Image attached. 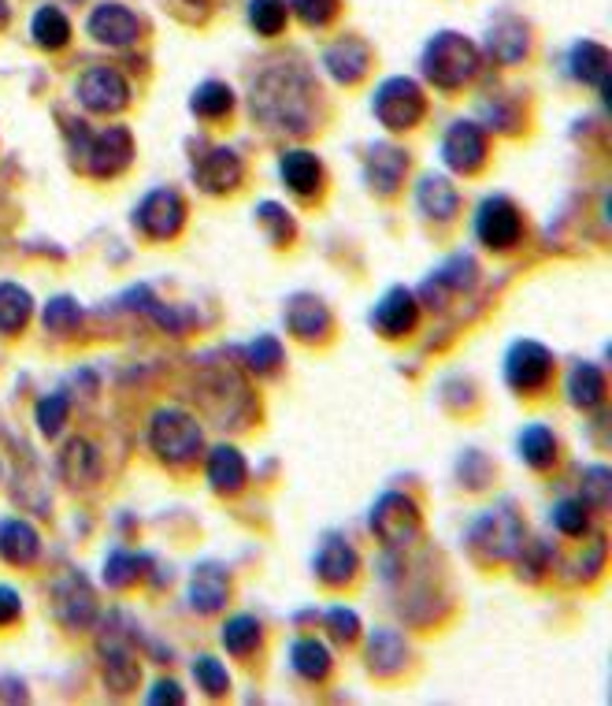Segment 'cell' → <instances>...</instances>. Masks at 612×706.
Here are the masks:
<instances>
[{"label":"cell","mask_w":612,"mask_h":706,"mask_svg":"<svg viewBox=\"0 0 612 706\" xmlns=\"http://www.w3.org/2000/svg\"><path fill=\"white\" fill-rule=\"evenodd\" d=\"M249 108L264 127L305 135L316 127V82L300 63L275 60L253 79Z\"/></svg>","instance_id":"cell-1"},{"label":"cell","mask_w":612,"mask_h":706,"mask_svg":"<svg viewBox=\"0 0 612 706\" xmlns=\"http://www.w3.org/2000/svg\"><path fill=\"white\" fill-rule=\"evenodd\" d=\"M67 146H71L78 168L93 179H116L134 164V135L119 124L97 130V135L86 124H67Z\"/></svg>","instance_id":"cell-2"},{"label":"cell","mask_w":612,"mask_h":706,"mask_svg":"<svg viewBox=\"0 0 612 706\" xmlns=\"http://www.w3.org/2000/svg\"><path fill=\"white\" fill-rule=\"evenodd\" d=\"M423 79H427L434 90H461L464 82H472V75L478 71V49L456 30H442L434 35L427 46H423Z\"/></svg>","instance_id":"cell-3"},{"label":"cell","mask_w":612,"mask_h":706,"mask_svg":"<svg viewBox=\"0 0 612 706\" xmlns=\"http://www.w3.org/2000/svg\"><path fill=\"white\" fill-rule=\"evenodd\" d=\"M149 447L152 454L171 469H189L197 465V458L205 454V432H200L197 416L186 410H156L149 421Z\"/></svg>","instance_id":"cell-4"},{"label":"cell","mask_w":612,"mask_h":706,"mask_svg":"<svg viewBox=\"0 0 612 706\" xmlns=\"http://www.w3.org/2000/svg\"><path fill=\"white\" fill-rule=\"evenodd\" d=\"M523 539H527V528H523V517L512 510V502H497L483 510L472 521V532H467V543L486 561H512Z\"/></svg>","instance_id":"cell-5"},{"label":"cell","mask_w":612,"mask_h":706,"mask_svg":"<svg viewBox=\"0 0 612 706\" xmlns=\"http://www.w3.org/2000/svg\"><path fill=\"white\" fill-rule=\"evenodd\" d=\"M372 112L386 130L401 135V130H412L423 124V116H427V97H423V86L416 79H408V75H389V79L375 86Z\"/></svg>","instance_id":"cell-6"},{"label":"cell","mask_w":612,"mask_h":706,"mask_svg":"<svg viewBox=\"0 0 612 706\" xmlns=\"http://www.w3.org/2000/svg\"><path fill=\"white\" fill-rule=\"evenodd\" d=\"M367 528L375 532V539L386 550H405L423 536V517L419 506L401 491H386L378 494L372 513H367Z\"/></svg>","instance_id":"cell-7"},{"label":"cell","mask_w":612,"mask_h":706,"mask_svg":"<svg viewBox=\"0 0 612 706\" xmlns=\"http://www.w3.org/2000/svg\"><path fill=\"white\" fill-rule=\"evenodd\" d=\"M108 633H100L97 655H100V673H105V684L111 692L127 695L138 688L141 666H138V650H134V633L127 628H116V614L105 621Z\"/></svg>","instance_id":"cell-8"},{"label":"cell","mask_w":612,"mask_h":706,"mask_svg":"<svg viewBox=\"0 0 612 706\" xmlns=\"http://www.w3.org/2000/svg\"><path fill=\"white\" fill-rule=\"evenodd\" d=\"M134 227L152 242L175 238L178 231L186 227V202L171 186H156V190L145 194L138 208H134Z\"/></svg>","instance_id":"cell-9"},{"label":"cell","mask_w":612,"mask_h":706,"mask_svg":"<svg viewBox=\"0 0 612 706\" xmlns=\"http://www.w3.org/2000/svg\"><path fill=\"white\" fill-rule=\"evenodd\" d=\"M475 238L486 249H512L523 238V216L505 194H490L475 208Z\"/></svg>","instance_id":"cell-10"},{"label":"cell","mask_w":612,"mask_h":706,"mask_svg":"<svg viewBox=\"0 0 612 706\" xmlns=\"http://www.w3.org/2000/svg\"><path fill=\"white\" fill-rule=\"evenodd\" d=\"M553 376V353L534 339L512 342L505 353V383L520 394L542 391Z\"/></svg>","instance_id":"cell-11"},{"label":"cell","mask_w":612,"mask_h":706,"mask_svg":"<svg viewBox=\"0 0 612 706\" xmlns=\"http://www.w3.org/2000/svg\"><path fill=\"white\" fill-rule=\"evenodd\" d=\"M490 157L486 135L475 119H453L442 135V164L456 175H475L483 171V164Z\"/></svg>","instance_id":"cell-12"},{"label":"cell","mask_w":612,"mask_h":706,"mask_svg":"<svg viewBox=\"0 0 612 706\" xmlns=\"http://www.w3.org/2000/svg\"><path fill=\"white\" fill-rule=\"evenodd\" d=\"M52 610L60 617L63 628H89L97 621V595L89 588V580L82 577L78 569L63 572L60 580H56L52 588Z\"/></svg>","instance_id":"cell-13"},{"label":"cell","mask_w":612,"mask_h":706,"mask_svg":"<svg viewBox=\"0 0 612 706\" xmlns=\"http://www.w3.org/2000/svg\"><path fill=\"white\" fill-rule=\"evenodd\" d=\"M78 101L97 116H116L130 105V82L116 68H89L78 79Z\"/></svg>","instance_id":"cell-14"},{"label":"cell","mask_w":612,"mask_h":706,"mask_svg":"<svg viewBox=\"0 0 612 706\" xmlns=\"http://www.w3.org/2000/svg\"><path fill=\"white\" fill-rule=\"evenodd\" d=\"M372 327L383 339H408L419 327V302L408 286H389L372 308Z\"/></svg>","instance_id":"cell-15"},{"label":"cell","mask_w":612,"mask_h":706,"mask_svg":"<svg viewBox=\"0 0 612 706\" xmlns=\"http://www.w3.org/2000/svg\"><path fill=\"white\" fill-rule=\"evenodd\" d=\"M408 171V153L401 146H389V141H375L364 157V183L372 186L378 197H394L405 183Z\"/></svg>","instance_id":"cell-16"},{"label":"cell","mask_w":612,"mask_h":706,"mask_svg":"<svg viewBox=\"0 0 612 706\" xmlns=\"http://www.w3.org/2000/svg\"><path fill=\"white\" fill-rule=\"evenodd\" d=\"M194 179L205 194H230L245 179V164L230 146H216L194 164Z\"/></svg>","instance_id":"cell-17"},{"label":"cell","mask_w":612,"mask_h":706,"mask_svg":"<svg viewBox=\"0 0 612 706\" xmlns=\"http://www.w3.org/2000/svg\"><path fill=\"white\" fill-rule=\"evenodd\" d=\"M230 599V577L227 569L216 566V561H205V566H197L189 572V584H186V602L194 614H219L223 606Z\"/></svg>","instance_id":"cell-18"},{"label":"cell","mask_w":612,"mask_h":706,"mask_svg":"<svg viewBox=\"0 0 612 706\" xmlns=\"http://www.w3.org/2000/svg\"><path fill=\"white\" fill-rule=\"evenodd\" d=\"M86 30L93 35L97 46L122 49V46H130V41L141 35V23H138V16H134L130 8H122V4H97L93 12H89Z\"/></svg>","instance_id":"cell-19"},{"label":"cell","mask_w":612,"mask_h":706,"mask_svg":"<svg viewBox=\"0 0 612 706\" xmlns=\"http://www.w3.org/2000/svg\"><path fill=\"white\" fill-rule=\"evenodd\" d=\"M475 280H478L475 257H467V253H453V257L445 261L427 283H423V302H427V305H445V297H450V294L472 291Z\"/></svg>","instance_id":"cell-20"},{"label":"cell","mask_w":612,"mask_h":706,"mask_svg":"<svg viewBox=\"0 0 612 706\" xmlns=\"http://www.w3.org/2000/svg\"><path fill=\"white\" fill-rule=\"evenodd\" d=\"M286 327L289 335L300 342H323L330 335L334 320H330V308L323 305L316 294H294L286 302Z\"/></svg>","instance_id":"cell-21"},{"label":"cell","mask_w":612,"mask_h":706,"mask_svg":"<svg viewBox=\"0 0 612 706\" xmlns=\"http://www.w3.org/2000/svg\"><path fill=\"white\" fill-rule=\"evenodd\" d=\"M316 577L327 584V588H345L356 569H361V555H356L353 543H345L342 536H323V543L316 550Z\"/></svg>","instance_id":"cell-22"},{"label":"cell","mask_w":612,"mask_h":706,"mask_svg":"<svg viewBox=\"0 0 612 706\" xmlns=\"http://www.w3.org/2000/svg\"><path fill=\"white\" fill-rule=\"evenodd\" d=\"M323 68L338 86H356L372 68V49L361 38H338L323 52Z\"/></svg>","instance_id":"cell-23"},{"label":"cell","mask_w":612,"mask_h":706,"mask_svg":"<svg viewBox=\"0 0 612 706\" xmlns=\"http://www.w3.org/2000/svg\"><path fill=\"white\" fill-rule=\"evenodd\" d=\"M278 179L289 194L316 197L323 190V164L312 149H286L278 157Z\"/></svg>","instance_id":"cell-24"},{"label":"cell","mask_w":612,"mask_h":706,"mask_svg":"<svg viewBox=\"0 0 612 706\" xmlns=\"http://www.w3.org/2000/svg\"><path fill=\"white\" fill-rule=\"evenodd\" d=\"M205 477H208V488L216 494H238L245 488V480H249V465H245L238 447L219 443V447L208 450Z\"/></svg>","instance_id":"cell-25"},{"label":"cell","mask_w":612,"mask_h":706,"mask_svg":"<svg viewBox=\"0 0 612 706\" xmlns=\"http://www.w3.org/2000/svg\"><path fill=\"white\" fill-rule=\"evenodd\" d=\"M38 555H41L38 528H33L27 517H4V521H0V558H4L8 566L27 569L38 561Z\"/></svg>","instance_id":"cell-26"},{"label":"cell","mask_w":612,"mask_h":706,"mask_svg":"<svg viewBox=\"0 0 612 706\" xmlns=\"http://www.w3.org/2000/svg\"><path fill=\"white\" fill-rule=\"evenodd\" d=\"M364 658L375 677H397V673L408 666V644L394 628H375V633L367 636Z\"/></svg>","instance_id":"cell-27"},{"label":"cell","mask_w":612,"mask_h":706,"mask_svg":"<svg viewBox=\"0 0 612 706\" xmlns=\"http://www.w3.org/2000/svg\"><path fill=\"white\" fill-rule=\"evenodd\" d=\"M416 208L427 219H438V224H450L461 213V194H456V186L445 179V175H423L416 183Z\"/></svg>","instance_id":"cell-28"},{"label":"cell","mask_w":612,"mask_h":706,"mask_svg":"<svg viewBox=\"0 0 612 706\" xmlns=\"http://www.w3.org/2000/svg\"><path fill=\"white\" fill-rule=\"evenodd\" d=\"M609 68H612V57L605 46H598V41H579L572 49V57H567L572 79L583 86H598L601 94H609Z\"/></svg>","instance_id":"cell-29"},{"label":"cell","mask_w":612,"mask_h":706,"mask_svg":"<svg viewBox=\"0 0 612 706\" xmlns=\"http://www.w3.org/2000/svg\"><path fill=\"white\" fill-rule=\"evenodd\" d=\"M486 49L497 63H520L527 57L531 41H527V27L512 16H501L494 27L486 30Z\"/></svg>","instance_id":"cell-30"},{"label":"cell","mask_w":612,"mask_h":706,"mask_svg":"<svg viewBox=\"0 0 612 706\" xmlns=\"http://www.w3.org/2000/svg\"><path fill=\"white\" fill-rule=\"evenodd\" d=\"M564 391H567V402L575 405V410H598L601 402H605V372L598 365H590V361H575L572 372H567L564 380Z\"/></svg>","instance_id":"cell-31"},{"label":"cell","mask_w":612,"mask_h":706,"mask_svg":"<svg viewBox=\"0 0 612 706\" xmlns=\"http://www.w3.org/2000/svg\"><path fill=\"white\" fill-rule=\"evenodd\" d=\"M289 666H294V673L300 680H308V684H323L330 677V666H334V658H330V650L319 644L316 636H300L289 644Z\"/></svg>","instance_id":"cell-32"},{"label":"cell","mask_w":612,"mask_h":706,"mask_svg":"<svg viewBox=\"0 0 612 706\" xmlns=\"http://www.w3.org/2000/svg\"><path fill=\"white\" fill-rule=\"evenodd\" d=\"M516 454L527 469L545 472L556 461V435L545 424H527L516 435Z\"/></svg>","instance_id":"cell-33"},{"label":"cell","mask_w":612,"mask_h":706,"mask_svg":"<svg viewBox=\"0 0 612 706\" xmlns=\"http://www.w3.org/2000/svg\"><path fill=\"white\" fill-rule=\"evenodd\" d=\"M60 472L67 483H93L100 477V454L93 443H86V439H71L63 450H60Z\"/></svg>","instance_id":"cell-34"},{"label":"cell","mask_w":612,"mask_h":706,"mask_svg":"<svg viewBox=\"0 0 612 706\" xmlns=\"http://www.w3.org/2000/svg\"><path fill=\"white\" fill-rule=\"evenodd\" d=\"M134 297V308H141V313H149L156 324H160L164 331H171V335H186L189 327H194V313H186V308H171V305H164L160 297H152L149 286H134V291L127 294Z\"/></svg>","instance_id":"cell-35"},{"label":"cell","mask_w":612,"mask_h":706,"mask_svg":"<svg viewBox=\"0 0 612 706\" xmlns=\"http://www.w3.org/2000/svg\"><path fill=\"white\" fill-rule=\"evenodd\" d=\"M30 313H33V302L27 286L11 280L0 283V335H19V331L27 327Z\"/></svg>","instance_id":"cell-36"},{"label":"cell","mask_w":612,"mask_h":706,"mask_svg":"<svg viewBox=\"0 0 612 706\" xmlns=\"http://www.w3.org/2000/svg\"><path fill=\"white\" fill-rule=\"evenodd\" d=\"M219 644L227 647V655L234 658H249L256 647H260V621L253 614H234L219 628Z\"/></svg>","instance_id":"cell-37"},{"label":"cell","mask_w":612,"mask_h":706,"mask_svg":"<svg viewBox=\"0 0 612 706\" xmlns=\"http://www.w3.org/2000/svg\"><path fill=\"white\" fill-rule=\"evenodd\" d=\"M30 35H33V46L52 52V49H63L67 41H71V23H67V16L56 4H45L30 19Z\"/></svg>","instance_id":"cell-38"},{"label":"cell","mask_w":612,"mask_h":706,"mask_svg":"<svg viewBox=\"0 0 612 706\" xmlns=\"http://www.w3.org/2000/svg\"><path fill=\"white\" fill-rule=\"evenodd\" d=\"M145 566H149V558L145 555H134V550H108V558H105V584L111 591H122V588H130V584H138L145 577Z\"/></svg>","instance_id":"cell-39"},{"label":"cell","mask_w":612,"mask_h":706,"mask_svg":"<svg viewBox=\"0 0 612 706\" xmlns=\"http://www.w3.org/2000/svg\"><path fill=\"white\" fill-rule=\"evenodd\" d=\"M189 108H194V116H200V119H223V116H230V108H234V90L227 82L208 79L197 86L194 97H189Z\"/></svg>","instance_id":"cell-40"},{"label":"cell","mask_w":612,"mask_h":706,"mask_svg":"<svg viewBox=\"0 0 612 706\" xmlns=\"http://www.w3.org/2000/svg\"><path fill=\"white\" fill-rule=\"evenodd\" d=\"M579 502L586 510H609L612 502V472L605 465H586L583 477H579Z\"/></svg>","instance_id":"cell-41"},{"label":"cell","mask_w":612,"mask_h":706,"mask_svg":"<svg viewBox=\"0 0 612 706\" xmlns=\"http://www.w3.org/2000/svg\"><path fill=\"white\" fill-rule=\"evenodd\" d=\"M241 361H245V369L256 372V376H267V372H275L283 365V342L275 335H256L253 342H245Z\"/></svg>","instance_id":"cell-42"},{"label":"cell","mask_w":612,"mask_h":706,"mask_svg":"<svg viewBox=\"0 0 612 706\" xmlns=\"http://www.w3.org/2000/svg\"><path fill=\"white\" fill-rule=\"evenodd\" d=\"M41 324L45 331H52V335H71V331H78V324H82V305L67 294L52 297V302H45L41 308Z\"/></svg>","instance_id":"cell-43"},{"label":"cell","mask_w":612,"mask_h":706,"mask_svg":"<svg viewBox=\"0 0 612 706\" xmlns=\"http://www.w3.org/2000/svg\"><path fill=\"white\" fill-rule=\"evenodd\" d=\"M286 16H289V4H286V0H249V27H253L260 38L283 35Z\"/></svg>","instance_id":"cell-44"},{"label":"cell","mask_w":612,"mask_h":706,"mask_svg":"<svg viewBox=\"0 0 612 706\" xmlns=\"http://www.w3.org/2000/svg\"><path fill=\"white\" fill-rule=\"evenodd\" d=\"M550 521H553L556 532L567 536V539H583L590 532V513H586V506L579 499H561V502H556L553 513H550Z\"/></svg>","instance_id":"cell-45"},{"label":"cell","mask_w":612,"mask_h":706,"mask_svg":"<svg viewBox=\"0 0 612 706\" xmlns=\"http://www.w3.org/2000/svg\"><path fill=\"white\" fill-rule=\"evenodd\" d=\"M67 413H71V402H67V394H60V391L45 394V399L38 402V410H33V421H38V432H41L45 439H56V435L63 432Z\"/></svg>","instance_id":"cell-46"},{"label":"cell","mask_w":612,"mask_h":706,"mask_svg":"<svg viewBox=\"0 0 612 706\" xmlns=\"http://www.w3.org/2000/svg\"><path fill=\"white\" fill-rule=\"evenodd\" d=\"M194 680H197V688H205V695H211V699H219V695L230 692L227 666H223L219 658H211V655H197L194 658Z\"/></svg>","instance_id":"cell-47"},{"label":"cell","mask_w":612,"mask_h":706,"mask_svg":"<svg viewBox=\"0 0 612 706\" xmlns=\"http://www.w3.org/2000/svg\"><path fill=\"white\" fill-rule=\"evenodd\" d=\"M256 219H260V227L267 231V238L275 242V246H289L297 235V227H294V219H289V213L283 205H275V202H264L260 208H256Z\"/></svg>","instance_id":"cell-48"},{"label":"cell","mask_w":612,"mask_h":706,"mask_svg":"<svg viewBox=\"0 0 612 706\" xmlns=\"http://www.w3.org/2000/svg\"><path fill=\"white\" fill-rule=\"evenodd\" d=\"M520 566V577L523 580H539L545 569H553V555L550 547L542 543V539H523V547L516 550V558H512Z\"/></svg>","instance_id":"cell-49"},{"label":"cell","mask_w":612,"mask_h":706,"mask_svg":"<svg viewBox=\"0 0 612 706\" xmlns=\"http://www.w3.org/2000/svg\"><path fill=\"white\" fill-rule=\"evenodd\" d=\"M323 625H327L330 639H338V644H353V639L361 636V617H356V610H349V606H330Z\"/></svg>","instance_id":"cell-50"},{"label":"cell","mask_w":612,"mask_h":706,"mask_svg":"<svg viewBox=\"0 0 612 706\" xmlns=\"http://www.w3.org/2000/svg\"><path fill=\"white\" fill-rule=\"evenodd\" d=\"M289 8H294L305 27H327L338 16L342 0H289Z\"/></svg>","instance_id":"cell-51"},{"label":"cell","mask_w":612,"mask_h":706,"mask_svg":"<svg viewBox=\"0 0 612 706\" xmlns=\"http://www.w3.org/2000/svg\"><path fill=\"white\" fill-rule=\"evenodd\" d=\"M456 472H461V483H467V488L475 491L490 480V461L478 454V450H464L461 461H456Z\"/></svg>","instance_id":"cell-52"},{"label":"cell","mask_w":612,"mask_h":706,"mask_svg":"<svg viewBox=\"0 0 612 706\" xmlns=\"http://www.w3.org/2000/svg\"><path fill=\"white\" fill-rule=\"evenodd\" d=\"M575 566H583L579 572H586V577H598L601 569H605V536H590L583 539V555H579Z\"/></svg>","instance_id":"cell-53"},{"label":"cell","mask_w":612,"mask_h":706,"mask_svg":"<svg viewBox=\"0 0 612 706\" xmlns=\"http://www.w3.org/2000/svg\"><path fill=\"white\" fill-rule=\"evenodd\" d=\"M22 617V595L11 584H0V628L16 625Z\"/></svg>","instance_id":"cell-54"},{"label":"cell","mask_w":612,"mask_h":706,"mask_svg":"<svg viewBox=\"0 0 612 706\" xmlns=\"http://www.w3.org/2000/svg\"><path fill=\"white\" fill-rule=\"evenodd\" d=\"M145 699H149V703H186V692L178 688L175 680H156L152 692L145 695Z\"/></svg>","instance_id":"cell-55"},{"label":"cell","mask_w":612,"mask_h":706,"mask_svg":"<svg viewBox=\"0 0 612 706\" xmlns=\"http://www.w3.org/2000/svg\"><path fill=\"white\" fill-rule=\"evenodd\" d=\"M8 16H11V8H8V0H0V27L8 23Z\"/></svg>","instance_id":"cell-56"}]
</instances>
